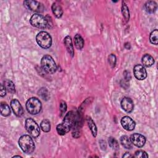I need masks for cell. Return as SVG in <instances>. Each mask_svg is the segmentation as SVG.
<instances>
[{
	"instance_id": "cell-9",
	"label": "cell",
	"mask_w": 158,
	"mask_h": 158,
	"mask_svg": "<svg viewBox=\"0 0 158 158\" xmlns=\"http://www.w3.org/2000/svg\"><path fill=\"white\" fill-rule=\"evenodd\" d=\"M130 140L133 144L138 148L143 147L146 143L145 137L139 133H133L130 136Z\"/></svg>"
},
{
	"instance_id": "cell-32",
	"label": "cell",
	"mask_w": 158,
	"mask_h": 158,
	"mask_svg": "<svg viewBox=\"0 0 158 158\" xmlns=\"http://www.w3.org/2000/svg\"><path fill=\"white\" fill-rule=\"evenodd\" d=\"M0 95L1 97H3L6 95V88L3 84H1V89H0Z\"/></svg>"
},
{
	"instance_id": "cell-31",
	"label": "cell",
	"mask_w": 158,
	"mask_h": 158,
	"mask_svg": "<svg viewBox=\"0 0 158 158\" xmlns=\"http://www.w3.org/2000/svg\"><path fill=\"white\" fill-rule=\"evenodd\" d=\"M59 110H60V116H62L65 114V112H66V110H67V104H66V102L65 101H62L60 102Z\"/></svg>"
},
{
	"instance_id": "cell-2",
	"label": "cell",
	"mask_w": 158,
	"mask_h": 158,
	"mask_svg": "<svg viewBox=\"0 0 158 158\" xmlns=\"http://www.w3.org/2000/svg\"><path fill=\"white\" fill-rule=\"evenodd\" d=\"M19 144L21 149L27 154H31L35 148V145L32 138L27 135H24L20 137Z\"/></svg>"
},
{
	"instance_id": "cell-23",
	"label": "cell",
	"mask_w": 158,
	"mask_h": 158,
	"mask_svg": "<svg viewBox=\"0 0 158 158\" xmlns=\"http://www.w3.org/2000/svg\"><path fill=\"white\" fill-rule=\"evenodd\" d=\"M1 114L4 117H7L10 114V109L6 102H1Z\"/></svg>"
},
{
	"instance_id": "cell-21",
	"label": "cell",
	"mask_w": 158,
	"mask_h": 158,
	"mask_svg": "<svg viewBox=\"0 0 158 158\" xmlns=\"http://www.w3.org/2000/svg\"><path fill=\"white\" fill-rule=\"evenodd\" d=\"M4 86L6 89L12 94L15 93V88L14 83L9 80H6L4 81Z\"/></svg>"
},
{
	"instance_id": "cell-3",
	"label": "cell",
	"mask_w": 158,
	"mask_h": 158,
	"mask_svg": "<svg viewBox=\"0 0 158 158\" xmlns=\"http://www.w3.org/2000/svg\"><path fill=\"white\" fill-rule=\"evenodd\" d=\"M41 65L44 71L49 74H52L57 70V65L53 58L49 55H44L41 60Z\"/></svg>"
},
{
	"instance_id": "cell-24",
	"label": "cell",
	"mask_w": 158,
	"mask_h": 158,
	"mask_svg": "<svg viewBox=\"0 0 158 158\" xmlns=\"http://www.w3.org/2000/svg\"><path fill=\"white\" fill-rule=\"evenodd\" d=\"M40 127L44 132H49L51 130V124L49 120L48 119H44L40 123Z\"/></svg>"
},
{
	"instance_id": "cell-36",
	"label": "cell",
	"mask_w": 158,
	"mask_h": 158,
	"mask_svg": "<svg viewBox=\"0 0 158 158\" xmlns=\"http://www.w3.org/2000/svg\"><path fill=\"white\" fill-rule=\"evenodd\" d=\"M13 157H20V158H21L22 157L20 156H13Z\"/></svg>"
},
{
	"instance_id": "cell-4",
	"label": "cell",
	"mask_w": 158,
	"mask_h": 158,
	"mask_svg": "<svg viewBox=\"0 0 158 158\" xmlns=\"http://www.w3.org/2000/svg\"><path fill=\"white\" fill-rule=\"evenodd\" d=\"M38 45L43 49H48L52 44V38L50 35L44 31H40L36 37Z\"/></svg>"
},
{
	"instance_id": "cell-34",
	"label": "cell",
	"mask_w": 158,
	"mask_h": 158,
	"mask_svg": "<svg viewBox=\"0 0 158 158\" xmlns=\"http://www.w3.org/2000/svg\"><path fill=\"white\" fill-rule=\"evenodd\" d=\"M123 157H133V156H131L130 153H128V152H126L125 154H123L122 156Z\"/></svg>"
},
{
	"instance_id": "cell-10",
	"label": "cell",
	"mask_w": 158,
	"mask_h": 158,
	"mask_svg": "<svg viewBox=\"0 0 158 158\" xmlns=\"http://www.w3.org/2000/svg\"><path fill=\"white\" fill-rule=\"evenodd\" d=\"M133 73L136 78L139 80H143L147 77L146 70L142 65H136L133 68Z\"/></svg>"
},
{
	"instance_id": "cell-8",
	"label": "cell",
	"mask_w": 158,
	"mask_h": 158,
	"mask_svg": "<svg viewBox=\"0 0 158 158\" xmlns=\"http://www.w3.org/2000/svg\"><path fill=\"white\" fill-rule=\"evenodd\" d=\"M23 4L28 9L33 12H41L43 11V9H44L43 4L37 1H32V0L25 1L23 2Z\"/></svg>"
},
{
	"instance_id": "cell-27",
	"label": "cell",
	"mask_w": 158,
	"mask_h": 158,
	"mask_svg": "<svg viewBox=\"0 0 158 158\" xmlns=\"http://www.w3.org/2000/svg\"><path fill=\"white\" fill-rule=\"evenodd\" d=\"M38 95L44 100H48L49 98V94L48 93V91L45 88H42L38 91Z\"/></svg>"
},
{
	"instance_id": "cell-11",
	"label": "cell",
	"mask_w": 158,
	"mask_h": 158,
	"mask_svg": "<svg viewBox=\"0 0 158 158\" xmlns=\"http://www.w3.org/2000/svg\"><path fill=\"white\" fill-rule=\"evenodd\" d=\"M120 122L122 127L127 131H131L135 128L136 123L135 121L128 116H124L122 117Z\"/></svg>"
},
{
	"instance_id": "cell-14",
	"label": "cell",
	"mask_w": 158,
	"mask_h": 158,
	"mask_svg": "<svg viewBox=\"0 0 158 158\" xmlns=\"http://www.w3.org/2000/svg\"><path fill=\"white\" fill-rule=\"evenodd\" d=\"M64 45L67 49V51L69 53V54L73 57L74 56V49H73V46L72 44V41L70 36H67L64 40Z\"/></svg>"
},
{
	"instance_id": "cell-7",
	"label": "cell",
	"mask_w": 158,
	"mask_h": 158,
	"mask_svg": "<svg viewBox=\"0 0 158 158\" xmlns=\"http://www.w3.org/2000/svg\"><path fill=\"white\" fill-rule=\"evenodd\" d=\"M30 22L33 27L38 28H45L48 26V21L46 17L39 14H33L30 19Z\"/></svg>"
},
{
	"instance_id": "cell-6",
	"label": "cell",
	"mask_w": 158,
	"mask_h": 158,
	"mask_svg": "<svg viewBox=\"0 0 158 158\" xmlns=\"http://www.w3.org/2000/svg\"><path fill=\"white\" fill-rule=\"evenodd\" d=\"M25 128L30 135L33 138H37L40 134V130L38 125L31 118H28L25 120Z\"/></svg>"
},
{
	"instance_id": "cell-19",
	"label": "cell",
	"mask_w": 158,
	"mask_h": 158,
	"mask_svg": "<svg viewBox=\"0 0 158 158\" xmlns=\"http://www.w3.org/2000/svg\"><path fill=\"white\" fill-rule=\"evenodd\" d=\"M120 143L126 149H130L133 147V144L130 140V138L126 135H123L120 138Z\"/></svg>"
},
{
	"instance_id": "cell-16",
	"label": "cell",
	"mask_w": 158,
	"mask_h": 158,
	"mask_svg": "<svg viewBox=\"0 0 158 158\" xmlns=\"http://www.w3.org/2000/svg\"><path fill=\"white\" fill-rule=\"evenodd\" d=\"M81 119L79 120L75 125L72 127V136L75 138H78L80 136L81 133Z\"/></svg>"
},
{
	"instance_id": "cell-1",
	"label": "cell",
	"mask_w": 158,
	"mask_h": 158,
	"mask_svg": "<svg viewBox=\"0 0 158 158\" xmlns=\"http://www.w3.org/2000/svg\"><path fill=\"white\" fill-rule=\"evenodd\" d=\"M80 116L78 112L71 110L64 117L63 122L56 127V130L59 135H64L67 133L75 123L80 120Z\"/></svg>"
},
{
	"instance_id": "cell-22",
	"label": "cell",
	"mask_w": 158,
	"mask_h": 158,
	"mask_svg": "<svg viewBox=\"0 0 158 158\" xmlns=\"http://www.w3.org/2000/svg\"><path fill=\"white\" fill-rule=\"evenodd\" d=\"M86 121H87L88 127L91 130V132L92 133V135L94 137H96L97 135V127H96L94 121L92 120V118L91 117H87Z\"/></svg>"
},
{
	"instance_id": "cell-17",
	"label": "cell",
	"mask_w": 158,
	"mask_h": 158,
	"mask_svg": "<svg viewBox=\"0 0 158 158\" xmlns=\"http://www.w3.org/2000/svg\"><path fill=\"white\" fill-rule=\"evenodd\" d=\"M53 14L57 18H60L63 14V10L61 6L57 2H54L51 6Z\"/></svg>"
},
{
	"instance_id": "cell-18",
	"label": "cell",
	"mask_w": 158,
	"mask_h": 158,
	"mask_svg": "<svg viewBox=\"0 0 158 158\" xmlns=\"http://www.w3.org/2000/svg\"><path fill=\"white\" fill-rule=\"evenodd\" d=\"M144 7L147 12L149 14H152L156 10L157 5V3L154 1H149L146 2Z\"/></svg>"
},
{
	"instance_id": "cell-25",
	"label": "cell",
	"mask_w": 158,
	"mask_h": 158,
	"mask_svg": "<svg viewBox=\"0 0 158 158\" xmlns=\"http://www.w3.org/2000/svg\"><path fill=\"white\" fill-rule=\"evenodd\" d=\"M122 15L125 19V20L128 22L130 19V13H129V9L127 7V4L125 3V2H122Z\"/></svg>"
},
{
	"instance_id": "cell-15",
	"label": "cell",
	"mask_w": 158,
	"mask_h": 158,
	"mask_svg": "<svg viewBox=\"0 0 158 158\" xmlns=\"http://www.w3.org/2000/svg\"><path fill=\"white\" fill-rule=\"evenodd\" d=\"M141 62L143 64V66L146 67H149L152 66L154 63V60L152 56H151L150 54H146L142 57Z\"/></svg>"
},
{
	"instance_id": "cell-30",
	"label": "cell",
	"mask_w": 158,
	"mask_h": 158,
	"mask_svg": "<svg viewBox=\"0 0 158 158\" xmlns=\"http://www.w3.org/2000/svg\"><path fill=\"white\" fill-rule=\"evenodd\" d=\"M134 157H138V158H144V157H148V155L147 153L142 150H139L135 152V155L133 156Z\"/></svg>"
},
{
	"instance_id": "cell-13",
	"label": "cell",
	"mask_w": 158,
	"mask_h": 158,
	"mask_svg": "<svg viewBox=\"0 0 158 158\" xmlns=\"http://www.w3.org/2000/svg\"><path fill=\"white\" fill-rule=\"evenodd\" d=\"M121 107L125 112L130 113L133 110V102L130 98L124 97L121 101Z\"/></svg>"
},
{
	"instance_id": "cell-35",
	"label": "cell",
	"mask_w": 158,
	"mask_h": 158,
	"mask_svg": "<svg viewBox=\"0 0 158 158\" xmlns=\"http://www.w3.org/2000/svg\"><path fill=\"white\" fill-rule=\"evenodd\" d=\"M125 48L127 49H130L131 48V46H130V44L129 43H126L125 44Z\"/></svg>"
},
{
	"instance_id": "cell-5",
	"label": "cell",
	"mask_w": 158,
	"mask_h": 158,
	"mask_svg": "<svg viewBox=\"0 0 158 158\" xmlns=\"http://www.w3.org/2000/svg\"><path fill=\"white\" fill-rule=\"evenodd\" d=\"M26 109L28 112L32 115L38 114L41 109V101L36 98H31L27 101Z\"/></svg>"
},
{
	"instance_id": "cell-12",
	"label": "cell",
	"mask_w": 158,
	"mask_h": 158,
	"mask_svg": "<svg viewBox=\"0 0 158 158\" xmlns=\"http://www.w3.org/2000/svg\"><path fill=\"white\" fill-rule=\"evenodd\" d=\"M10 107L13 112L16 116L21 117L23 115V110L22 106L17 99H14L10 101Z\"/></svg>"
},
{
	"instance_id": "cell-28",
	"label": "cell",
	"mask_w": 158,
	"mask_h": 158,
	"mask_svg": "<svg viewBox=\"0 0 158 158\" xmlns=\"http://www.w3.org/2000/svg\"><path fill=\"white\" fill-rule=\"evenodd\" d=\"M108 143L109 146L114 149H117L118 148V144L117 140L113 138V137H110L108 139Z\"/></svg>"
},
{
	"instance_id": "cell-33",
	"label": "cell",
	"mask_w": 158,
	"mask_h": 158,
	"mask_svg": "<svg viewBox=\"0 0 158 158\" xmlns=\"http://www.w3.org/2000/svg\"><path fill=\"white\" fill-rule=\"evenodd\" d=\"M123 74H124V77H125V81H128L130 80V78H131V76H130V72H128V71H127V70H125V71L124 72Z\"/></svg>"
},
{
	"instance_id": "cell-20",
	"label": "cell",
	"mask_w": 158,
	"mask_h": 158,
	"mask_svg": "<svg viewBox=\"0 0 158 158\" xmlns=\"http://www.w3.org/2000/svg\"><path fill=\"white\" fill-rule=\"evenodd\" d=\"M74 44L78 49H81L84 46V40L80 34H77L74 36Z\"/></svg>"
},
{
	"instance_id": "cell-29",
	"label": "cell",
	"mask_w": 158,
	"mask_h": 158,
	"mask_svg": "<svg viewBox=\"0 0 158 158\" xmlns=\"http://www.w3.org/2000/svg\"><path fill=\"white\" fill-rule=\"evenodd\" d=\"M116 61H117V59H116L115 56L113 54H110L108 57V62L112 68H114L115 66Z\"/></svg>"
},
{
	"instance_id": "cell-26",
	"label": "cell",
	"mask_w": 158,
	"mask_h": 158,
	"mask_svg": "<svg viewBox=\"0 0 158 158\" xmlns=\"http://www.w3.org/2000/svg\"><path fill=\"white\" fill-rule=\"evenodd\" d=\"M150 42L155 45H157L158 43V31L157 29L153 30L149 36Z\"/></svg>"
}]
</instances>
